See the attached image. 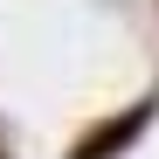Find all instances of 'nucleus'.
<instances>
[{"mask_svg": "<svg viewBox=\"0 0 159 159\" xmlns=\"http://www.w3.org/2000/svg\"><path fill=\"white\" fill-rule=\"evenodd\" d=\"M145 118H152V111H145V104H131V111H125V118H111V125H97V131H90V139H83V145H76L69 159H111L118 145H131V139H139V131H145Z\"/></svg>", "mask_w": 159, "mask_h": 159, "instance_id": "f257e3e1", "label": "nucleus"}]
</instances>
